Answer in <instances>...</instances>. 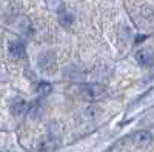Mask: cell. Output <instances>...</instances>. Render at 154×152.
Masks as SVG:
<instances>
[{"label": "cell", "instance_id": "cell-1", "mask_svg": "<svg viewBox=\"0 0 154 152\" xmlns=\"http://www.w3.org/2000/svg\"><path fill=\"white\" fill-rule=\"evenodd\" d=\"M80 95L85 100L94 101L105 95V89L99 85H83V86H80Z\"/></svg>", "mask_w": 154, "mask_h": 152}, {"label": "cell", "instance_id": "cell-2", "mask_svg": "<svg viewBox=\"0 0 154 152\" xmlns=\"http://www.w3.org/2000/svg\"><path fill=\"white\" fill-rule=\"evenodd\" d=\"M11 111L14 115H23L25 112L28 111V103H26V100L25 98H14L11 101Z\"/></svg>", "mask_w": 154, "mask_h": 152}, {"label": "cell", "instance_id": "cell-3", "mask_svg": "<svg viewBox=\"0 0 154 152\" xmlns=\"http://www.w3.org/2000/svg\"><path fill=\"white\" fill-rule=\"evenodd\" d=\"M131 140L136 146H146L151 142V134L148 131H139L131 137Z\"/></svg>", "mask_w": 154, "mask_h": 152}, {"label": "cell", "instance_id": "cell-4", "mask_svg": "<svg viewBox=\"0 0 154 152\" xmlns=\"http://www.w3.org/2000/svg\"><path fill=\"white\" fill-rule=\"evenodd\" d=\"M136 58H137V61L140 63V65H146V66H149L151 63H152V54H151V51H148V49L139 51V52L136 54Z\"/></svg>", "mask_w": 154, "mask_h": 152}, {"label": "cell", "instance_id": "cell-5", "mask_svg": "<svg viewBox=\"0 0 154 152\" xmlns=\"http://www.w3.org/2000/svg\"><path fill=\"white\" fill-rule=\"evenodd\" d=\"M9 52L14 55V57H23L25 55V45L20 42V40H16V42H11L9 43Z\"/></svg>", "mask_w": 154, "mask_h": 152}, {"label": "cell", "instance_id": "cell-6", "mask_svg": "<svg viewBox=\"0 0 154 152\" xmlns=\"http://www.w3.org/2000/svg\"><path fill=\"white\" fill-rule=\"evenodd\" d=\"M72 14L71 12H68V11H65V9H62L60 11V14H59V22H60V25L62 26H71L72 25Z\"/></svg>", "mask_w": 154, "mask_h": 152}, {"label": "cell", "instance_id": "cell-7", "mask_svg": "<svg viewBox=\"0 0 154 152\" xmlns=\"http://www.w3.org/2000/svg\"><path fill=\"white\" fill-rule=\"evenodd\" d=\"M42 114H43V108L40 106V103H37L35 106H32L29 115H31V118H40Z\"/></svg>", "mask_w": 154, "mask_h": 152}, {"label": "cell", "instance_id": "cell-8", "mask_svg": "<svg viewBox=\"0 0 154 152\" xmlns=\"http://www.w3.org/2000/svg\"><path fill=\"white\" fill-rule=\"evenodd\" d=\"M51 91V85L49 83H40V85H38V92H40V94H48Z\"/></svg>", "mask_w": 154, "mask_h": 152}, {"label": "cell", "instance_id": "cell-9", "mask_svg": "<svg viewBox=\"0 0 154 152\" xmlns=\"http://www.w3.org/2000/svg\"><path fill=\"white\" fill-rule=\"evenodd\" d=\"M94 115H96V111H94L93 108H89V109H85V111H83V118H85V120H91Z\"/></svg>", "mask_w": 154, "mask_h": 152}]
</instances>
